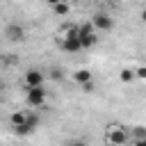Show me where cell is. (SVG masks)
Wrapping results in <instances>:
<instances>
[{
  "label": "cell",
  "mask_w": 146,
  "mask_h": 146,
  "mask_svg": "<svg viewBox=\"0 0 146 146\" xmlns=\"http://www.w3.org/2000/svg\"><path fill=\"white\" fill-rule=\"evenodd\" d=\"M135 78L144 80V78H146V68H144V66H137V68H135Z\"/></svg>",
  "instance_id": "obj_16"
},
{
  "label": "cell",
  "mask_w": 146,
  "mask_h": 146,
  "mask_svg": "<svg viewBox=\"0 0 146 146\" xmlns=\"http://www.w3.org/2000/svg\"><path fill=\"white\" fill-rule=\"evenodd\" d=\"M55 2H57V0H48V5H55Z\"/></svg>",
  "instance_id": "obj_18"
},
{
  "label": "cell",
  "mask_w": 146,
  "mask_h": 146,
  "mask_svg": "<svg viewBox=\"0 0 146 146\" xmlns=\"http://www.w3.org/2000/svg\"><path fill=\"white\" fill-rule=\"evenodd\" d=\"M105 146H128L130 141V135H128V128L119 125V123H110L105 128Z\"/></svg>",
  "instance_id": "obj_1"
},
{
  "label": "cell",
  "mask_w": 146,
  "mask_h": 146,
  "mask_svg": "<svg viewBox=\"0 0 146 146\" xmlns=\"http://www.w3.org/2000/svg\"><path fill=\"white\" fill-rule=\"evenodd\" d=\"M43 80H46V75L39 68H27L25 71V78H23L25 87H43Z\"/></svg>",
  "instance_id": "obj_7"
},
{
  "label": "cell",
  "mask_w": 146,
  "mask_h": 146,
  "mask_svg": "<svg viewBox=\"0 0 146 146\" xmlns=\"http://www.w3.org/2000/svg\"><path fill=\"white\" fill-rule=\"evenodd\" d=\"M89 23L94 25L96 32H110V30H114V18H112L107 11H96Z\"/></svg>",
  "instance_id": "obj_4"
},
{
  "label": "cell",
  "mask_w": 146,
  "mask_h": 146,
  "mask_svg": "<svg viewBox=\"0 0 146 146\" xmlns=\"http://www.w3.org/2000/svg\"><path fill=\"white\" fill-rule=\"evenodd\" d=\"M52 7V14L55 16H59V18H64V16H68V11H71V7H68V2L66 0H57L55 5H50Z\"/></svg>",
  "instance_id": "obj_8"
},
{
  "label": "cell",
  "mask_w": 146,
  "mask_h": 146,
  "mask_svg": "<svg viewBox=\"0 0 146 146\" xmlns=\"http://www.w3.org/2000/svg\"><path fill=\"white\" fill-rule=\"evenodd\" d=\"M119 78H121L123 82H132V80H135V71H132V68H123Z\"/></svg>",
  "instance_id": "obj_13"
},
{
  "label": "cell",
  "mask_w": 146,
  "mask_h": 146,
  "mask_svg": "<svg viewBox=\"0 0 146 146\" xmlns=\"http://www.w3.org/2000/svg\"><path fill=\"white\" fill-rule=\"evenodd\" d=\"M80 87H82V91H84V94H91V91L96 89V84H94V80H89V82H82Z\"/></svg>",
  "instance_id": "obj_15"
},
{
  "label": "cell",
  "mask_w": 146,
  "mask_h": 146,
  "mask_svg": "<svg viewBox=\"0 0 146 146\" xmlns=\"http://www.w3.org/2000/svg\"><path fill=\"white\" fill-rule=\"evenodd\" d=\"M57 43H59V48L66 50V52H80V50H82L78 34H71V36H59V34H57Z\"/></svg>",
  "instance_id": "obj_6"
},
{
  "label": "cell",
  "mask_w": 146,
  "mask_h": 146,
  "mask_svg": "<svg viewBox=\"0 0 146 146\" xmlns=\"http://www.w3.org/2000/svg\"><path fill=\"white\" fill-rule=\"evenodd\" d=\"M25 114H27V112H14V114L9 116L11 128H21V125H25Z\"/></svg>",
  "instance_id": "obj_10"
},
{
  "label": "cell",
  "mask_w": 146,
  "mask_h": 146,
  "mask_svg": "<svg viewBox=\"0 0 146 146\" xmlns=\"http://www.w3.org/2000/svg\"><path fill=\"white\" fill-rule=\"evenodd\" d=\"M128 135H130V139H146V130H144V125H135L132 130H128Z\"/></svg>",
  "instance_id": "obj_12"
},
{
  "label": "cell",
  "mask_w": 146,
  "mask_h": 146,
  "mask_svg": "<svg viewBox=\"0 0 146 146\" xmlns=\"http://www.w3.org/2000/svg\"><path fill=\"white\" fill-rule=\"evenodd\" d=\"M25 89H27V91H25V103H27L32 110H39V107L46 105L48 94H46L43 87H25Z\"/></svg>",
  "instance_id": "obj_3"
},
{
  "label": "cell",
  "mask_w": 146,
  "mask_h": 146,
  "mask_svg": "<svg viewBox=\"0 0 146 146\" xmlns=\"http://www.w3.org/2000/svg\"><path fill=\"white\" fill-rule=\"evenodd\" d=\"M73 80H75L78 84L89 82V80H91V71H89V68H78V71H73Z\"/></svg>",
  "instance_id": "obj_9"
},
{
  "label": "cell",
  "mask_w": 146,
  "mask_h": 146,
  "mask_svg": "<svg viewBox=\"0 0 146 146\" xmlns=\"http://www.w3.org/2000/svg\"><path fill=\"white\" fill-rule=\"evenodd\" d=\"M128 146H146V139H130Z\"/></svg>",
  "instance_id": "obj_17"
},
{
  "label": "cell",
  "mask_w": 146,
  "mask_h": 146,
  "mask_svg": "<svg viewBox=\"0 0 146 146\" xmlns=\"http://www.w3.org/2000/svg\"><path fill=\"white\" fill-rule=\"evenodd\" d=\"M78 39H80V46L82 50H89L98 43V32L94 30L91 23H80L78 25Z\"/></svg>",
  "instance_id": "obj_2"
},
{
  "label": "cell",
  "mask_w": 146,
  "mask_h": 146,
  "mask_svg": "<svg viewBox=\"0 0 146 146\" xmlns=\"http://www.w3.org/2000/svg\"><path fill=\"white\" fill-rule=\"evenodd\" d=\"M25 36H27V32H25V27H23L21 23H9V25L5 27V39H7L9 43H23Z\"/></svg>",
  "instance_id": "obj_5"
},
{
  "label": "cell",
  "mask_w": 146,
  "mask_h": 146,
  "mask_svg": "<svg viewBox=\"0 0 146 146\" xmlns=\"http://www.w3.org/2000/svg\"><path fill=\"white\" fill-rule=\"evenodd\" d=\"M64 146H89V144H87V139H82V137H73V139H68Z\"/></svg>",
  "instance_id": "obj_14"
},
{
  "label": "cell",
  "mask_w": 146,
  "mask_h": 146,
  "mask_svg": "<svg viewBox=\"0 0 146 146\" xmlns=\"http://www.w3.org/2000/svg\"><path fill=\"white\" fill-rule=\"evenodd\" d=\"M25 125L30 128V132H34V130L39 128V116H36L34 112H27V114H25Z\"/></svg>",
  "instance_id": "obj_11"
}]
</instances>
